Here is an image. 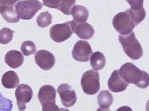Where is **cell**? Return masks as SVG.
I'll use <instances>...</instances> for the list:
<instances>
[{"label": "cell", "mask_w": 149, "mask_h": 111, "mask_svg": "<svg viewBox=\"0 0 149 111\" xmlns=\"http://www.w3.org/2000/svg\"><path fill=\"white\" fill-rule=\"evenodd\" d=\"M35 62L41 69L48 70L52 69L55 65V57L54 54L46 50H39L35 54Z\"/></svg>", "instance_id": "10"}, {"label": "cell", "mask_w": 149, "mask_h": 111, "mask_svg": "<svg viewBox=\"0 0 149 111\" xmlns=\"http://www.w3.org/2000/svg\"><path fill=\"white\" fill-rule=\"evenodd\" d=\"M4 3H6L8 5H10V6H14L15 4H17L19 1L21 0H2Z\"/></svg>", "instance_id": "29"}, {"label": "cell", "mask_w": 149, "mask_h": 111, "mask_svg": "<svg viewBox=\"0 0 149 111\" xmlns=\"http://www.w3.org/2000/svg\"><path fill=\"white\" fill-rule=\"evenodd\" d=\"M42 111H69L68 109H61L55 102H47L42 104Z\"/></svg>", "instance_id": "26"}, {"label": "cell", "mask_w": 149, "mask_h": 111, "mask_svg": "<svg viewBox=\"0 0 149 111\" xmlns=\"http://www.w3.org/2000/svg\"><path fill=\"white\" fill-rule=\"evenodd\" d=\"M113 102V97L108 90H102L97 95V103L101 109H108Z\"/></svg>", "instance_id": "19"}, {"label": "cell", "mask_w": 149, "mask_h": 111, "mask_svg": "<svg viewBox=\"0 0 149 111\" xmlns=\"http://www.w3.org/2000/svg\"><path fill=\"white\" fill-rule=\"evenodd\" d=\"M43 4L50 8H56L58 9L61 0H42Z\"/></svg>", "instance_id": "28"}, {"label": "cell", "mask_w": 149, "mask_h": 111, "mask_svg": "<svg viewBox=\"0 0 149 111\" xmlns=\"http://www.w3.org/2000/svg\"><path fill=\"white\" fill-rule=\"evenodd\" d=\"M93 54V50L88 42L86 41H78L74 45L72 55L74 60L80 62H87Z\"/></svg>", "instance_id": "7"}, {"label": "cell", "mask_w": 149, "mask_h": 111, "mask_svg": "<svg viewBox=\"0 0 149 111\" xmlns=\"http://www.w3.org/2000/svg\"><path fill=\"white\" fill-rule=\"evenodd\" d=\"M119 42L123 48V51L128 57L132 60H138L143 56V48L135 37L133 32L127 35L119 36Z\"/></svg>", "instance_id": "2"}, {"label": "cell", "mask_w": 149, "mask_h": 111, "mask_svg": "<svg viewBox=\"0 0 149 111\" xmlns=\"http://www.w3.org/2000/svg\"><path fill=\"white\" fill-rule=\"evenodd\" d=\"M72 34L70 22L56 24L50 28V37L55 42H63L68 40Z\"/></svg>", "instance_id": "6"}, {"label": "cell", "mask_w": 149, "mask_h": 111, "mask_svg": "<svg viewBox=\"0 0 149 111\" xmlns=\"http://www.w3.org/2000/svg\"><path fill=\"white\" fill-rule=\"evenodd\" d=\"M97 111H111V110H109L108 109H101V108H100V109H97Z\"/></svg>", "instance_id": "31"}, {"label": "cell", "mask_w": 149, "mask_h": 111, "mask_svg": "<svg viewBox=\"0 0 149 111\" xmlns=\"http://www.w3.org/2000/svg\"><path fill=\"white\" fill-rule=\"evenodd\" d=\"M107 85L111 91L118 93L124 91L128 86V84L124 81L123 79L120 76L118 70H114L108 80Z\"/></svg>", "instance_id": "12"}, {"label": "cell", "mask_w": 149, "mask_h": 111, "mask_svg": "<svg viewBox=\"0 0 149 111\" xmlns=\"http://www.w3.org/2000/svg\"><path fill=\"white\" fill-rule=\"evenodd\" d=\"M4 60H5L6 64L9 67H11L13 69H16L22 65L24 58V55L20 52L16 51V50H12L6 53Z\"/></svg>", "instance_id": "13"}, {"label": "cell", "mask_w": 149, "mask_h": 111, "mask_svg": "<svg viewBox=\"0 0 149 111\" xmlns=\"http://www.w3.org/2000/svg\"><path fill=\"white\" fill-rule=\"evenodd\" d=\"M52 23V15L48 12L40 13L37 18V24L39 28H46Z\"/></svg>", "instance_id": "21"}, {"label": "cell", "mask_w": 149, "mask_h": 111, "mask_svg": "<svg viewBox=\"0 0 149 111\" xmlns=\"http://www.w3.org/2000/svg\"><path fill=\"white\" fill-rule=\"evenodd\" d=\"M58 93L59 94L62 104L67 108L72 107L77 101V95L75 90L68 84H62L58 88Z\"/></svg>", "instance_id": "9"}, {"label": "cell", "mask_w": 149, "mask_h": 111, "mask_svg": "<svg viewBox=\"0 0 149 111\" xmlns=\"http://www.w3.org/2000/svg\"><path fill=\"white\" fill-rule=\"evenodd\" d=\"M120 76L127 84H133L142 89L148 87L149 77L146 71L140 70L132 63H126L118 70Z\"/></svg>", "instance_id": "1"}, {"label": "cell", "mask_w": 149, "mask_h": 111, "mask_svg": "<svg viewBox=\"0 0 149 111\" xmlns=\"http://www.w3.org/2000/svg\"><path fill=\"white\" fill-rule=\"evenodd\" d=\"M38 99L41 104L47 102H55L56 101V90L54 86L46 85L40 88L38 92Z\"/></svg>", "instance_id": "15"}, {"label": "cell", "mask_w": 149, "mask_h": 111, "mask_svg": "<svg viewBox=\"0 0 149 111\" xmlns=\"http://www.w3.org/2000/svg\"><path fill=\"white\" fill-rule=\"evenodd\" d=\"M36 45L34 42L32 41H25L23 42L22 46H21V51L22 53L24 54V56L29 57L30 55L33 54L36 52Z\"/></svg>", "instance_id": "24"}, {"label": "cell", "mask_w": 149, "mask_h": 111, "mask_svg": "<svg viewBox=\"0 0 149 111\" xmlns=\"http://www.w3.org/2000/svg\"><path fill=\"white\" fill-rule=\"evenodd\" d=\"M132 10H139L143 8V0H126Z\"/></svg>", "instance_id": "27"}, {"label": "cell", "mask_w": 149, "mask_h": 111, "mask_svg": "<svg viewBox=\"0 0 149 111\" xmlns=\"http://www.w3.org/2000/svg\"><path fill=\"white\" fill-rule=\"evenodd\" d=\"M81 86L84 92L87 94H95L100 89V78L98 73L93 70L86 71L82 76Z\"/></svg>", "instance_id": "4"}, {"label": "cell", "mask_w": 149, "mask_h": 111, "mask_svg": "<svg viewBox=\"0 0 149 111\" xmlns=\"http://www.w3.org/2000/svg\"><path fill=\"white\" fill-rule=\"evenodd\" d=\"M116 111H132V110L128 106H123V107H120L119 109H118Z\"/></svg>", "instance_id": "30"}, {"label": "cell", "mask_w": 149, "mask_h": 111, "mask_svg": "<svg viewBox=\"0 0 149 111\" xmlns=\"http://www.w3.org/2000/svg\"><path fill=\"white\" fill-rule=\"evenodd\" d=\"M0 13L8 23H15L19 21V18L15 12V8L13 6L4 3L2 0H0Z\"/></svg>", "instance_id": "14"}, {"label": "cell", "mask_w": 149, "mask_h": 111, "mask_svg": "<svg viewBox=\"0 0 149 111\" xmlns=\"http://www.w3.org/2000/svg\"><path fill=\"white\" fill-rule=\"evenodd\" d=\"M70 27H71L72 32H73L79 38L88 40L93 37L94 35V29L93 28L87 23H78L74 21L70 22Z\"/></svg>", "instance_id": "11"}, {"label": "cell", "mask_w": 149, "mask_h": 111, "mask_svg": "<svg viewBox=\"0 0 149 111\" xmlns=\"http://www.w3.org/2000/svg\"><path fill=\"white\" fill-rule=\"evenodd\" d=\"M126 12L129 15V17L133 21V23L137 26L140 23H142L143 19L146 17V12L144 8H141L139 10H132V9H127Z\"/></svg>", "instance_id": "20"}, {"label": "cell", "mask_w": 149, "mask_h": 111, "mask_svg": "<svg viewBox=\"0 0 149 111\" xmlns=\"http://www.w3.org/2000/svg\"><path fill=\"white\" fill-rule=\"evenodd\" d=\"M114 28L121 35H127L136 27L129 15L126 12H121L114 16L113 19Z\"/></svg>", "instance_id": "5"}, {"label": "cell", "mask_w": 149, "mask_h": 111, "mask_svg": "<svg viewBox=\"0 0 149 111\" xmlns=\"http://www.w3.org/2000/svg\"><path fill=\"white\" fill-rule=\"evenodd\" d=\"M71 14L73 21L78 23H86L89 16L88 10L82 5H75L73 7L71 10Z\"/></svg>", "instance_id": "16"}, {"label": "cell", "mask_w": 149, "mask_h": 111, "mask_svg": "<svg viewBox=\"0 0 149 111\" xmlns=\"http://www.w3.org/2000/svg\"><path fill=\"white\" fill-rule=\"evenodd\" d=\"M12 109V101L0 93V111H11Z\"/></svg>", "instance_id": "25"}, {"label": "cell", "mask_w": 149, "mask_h": 111, "mask_svg": "<svg viewBox=\"0 0 149 111\" xmlns=\"http://www.w3.org/2000/svg\"><path fill=\"white\" fill-rule=\"evenodd\" d=\"M90 64L93 70H102L106 65L105 56L100 52H96L93 53L90 57Z\"/></svg>", "instance_id": "18"}, {"label": "cell", "mask_w": 149, "mask_h": 111, "mask_svg": "<svg viewBox=\"0 0 149 111\" xmlns=\"http://www.w3.org/2000/svg\"><path fill=\"white\" fill-rule=\"evenodd\" d=\"M33 90L29 85L21 84L17 86L15 90V97L17 99V105L19 110L24 111L26 110V104L30 102L33 98Z\"/></svg>", "instance_id": "8"}, {"label": "cell", "mask_w": 149, "mask_h": 111, "mask_svg": "<svg viewBox=\"0 0 149 111\" xmlns=\"http://www.w3.org/2000/svg\"><path fill=\"white\" fill-rule=\"evenodd\" d=\"M75 3L76 0H61L58 10L65 15H70L72 8L75 6Z\"/></svg>", "instance_id": "22"}, {"label": "cell", "mask_w": 149, "mask_h": 111, "mask_svg": "<svg viewBox=\"0 0 149 111\" xmlns=\"http://www.w3.org/2000/svg\"><path fill=\"white\" fill-rule=\"evenodd\" d=\"M13 38V31L8 28H3L0 30V43L1 44H8Z\"/></svg>", "instance_id": "23"}, {"label": "cell", "mask_w": 149, "mask_h": 111, "mask_svg": "<svg viewBox=\"0 0 149 111\" xmlns=\"http://www.w3.org/2000/svg\"><path fill=\"white\" fill-rule=\"evenodd\" d=\"M2 84L6 89H13L19 84V78L16 72L9 70L3 74L2 77Z\"/></svg>", "instance_id": "17"}, {"label": "cell", "mask_w": 149, "mask_h": 111, "mask_svg": "<svg viewBox=\"0 0 149 111\" xmlns=\"http://www.w3.org/2000/svg\"><path fill=\"white\" fill-rule=\"evenodd\" d=\"M42 7V3L38 0L19 1L15 6V12L19 19L30 20Z\"/></svg>", "instance_id": "3"}]
</instances>
